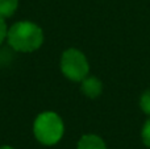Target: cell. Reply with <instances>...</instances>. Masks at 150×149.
Returning a JSON list of instances; mask_svg holds the SVG:
<instances>
[{"mask_svg": "<svg viewBox=\"0 0 150 149\" xmlns=\"http://www.w3.org/2000/svg\"><path fill=\"white\" fill-rule=\"evenodd\" d=\"M78 149H107L103 139L96 135H84L78 143Z\"/></svg>", "mask_w": 150, "mask_h": 149, "instance_id": "cell-5", "label": "cell"}, {"mask_svg": "<svg viewBox=\"0 0 150 149\" xmlns=\"http://www.w3.org/2000/svg\"><path fill=\"white\" fill-rule=\"evenodd\" d=\"M61 70L63 75L73 82H82L90 71V65L80 50L67 49L61 57Z\"/></svg>", "mask_w": 150, "mask_h": 149, "instance_id": "cell-3", "label": "cell"}, {"mask_svg": "<svg viewBox=\"0 0 150 149\" xmlns=\"http://www.w3.org/2000/svg\"><path fill=\"white\" fill-rule=\"evenodd\" d=\"M140 107L146 115H150V90L145 91L142 95H141Z\"/></svg>", "mask_w": 150, "mask_h": 149, "instance_id": "cell-7", "label": "cell"}, {"mask_svg": "<svg viewBox=\"0 0 150 149\" xmlns=\"http://www.w3.org/2000/svg\"><path fill=\"white\" fill-rule=\"evenodd\" d=\"M7 34H8V26L5 24V20L0 18V44L7 38Z\"/></svg>", "mask_w": 150, "mask_h": 149, "instance_id": "cell-9", "label": "cell"}, {"mask_svg": "<svg viewBox=\"0 0 150 149\" xmlns=\"http://www.w3.org/2000/svg\"><path fill=\"white\" fill-rule=\"evenodd\" d=\"M141 137H142L144 144L148 148H150V118L144 124L142 131H141Z\"/></svg>", "mask_w": 150, "mask_h": 149, "instance_id": "cell-8", "label": "cell"}, {"mask_svg": "<svg viewBox=\"0 0 150 149\" xmlns=\"http://www.w3.org/2000/svg\"><path fill=\"white\" fill-rule=\"evenodd\" d=\"M18 0H0V18H8L16 12Z\"/></svg>", "mask_w": 150, "mask_h": 149, "instance_id": "cell-6", "label": "cell"}, {"mask_svg": "<svg viewBox=\"0 0 150 149\" xmlns=\"http://www.w3.org/2000/svg\"><path fill=\"white\" fill-rule=\"evenodd\" d=\"M33 132L36 139L44 145H54L62 139L65 126L62 119L55 112L40 114L33 124Z\"/></svg>", "mask_w": 150, "mask_h": 149, "instance_id": "cell-2", "label": "cell"}, {"mask_svg": "<svg viewBox=\"0 0 150 149\" xmlns=\"http://www.w3.org/2000/svg\"><path fill=\"white\" fill-rule=\"evenodd\" d=\"M0 149H15L12 147H8V145H4V147H0Z\"/></svg>", "mask_w": 150, "mask_h": 149, "instance_id": "cell-10", "label": "cell"}, {"mask_svg": "<svg viewBox=\"0 0 150 149\" xmlns=\"http://www.w3.org/2000/svg\"><path fill=\"white\" fill-rule=\"evenodd\" d=\"M7 40L13 50L32 53L40 49L44 42V32L32 21H18L8 29Z\"/></svg>", "mask_w": 150, "mask_h": 149, "instance_id": "cell-1", "label": "cell"}, {"mask_svg": "<svg viewBox=\"0 0 150 149\" xmlns=\"http://www.w3.org/2000/svg\"><path fill=\"white\" fill-rule=\"evenodd\" d=\"M82 92L90 99H95L103 91V84L96 77H86L82 81Z\"/></svg>", "mask_w": 150, "mask_h": 149, "instance_id": "cell-4", "label": "cell"}]
</instances>
